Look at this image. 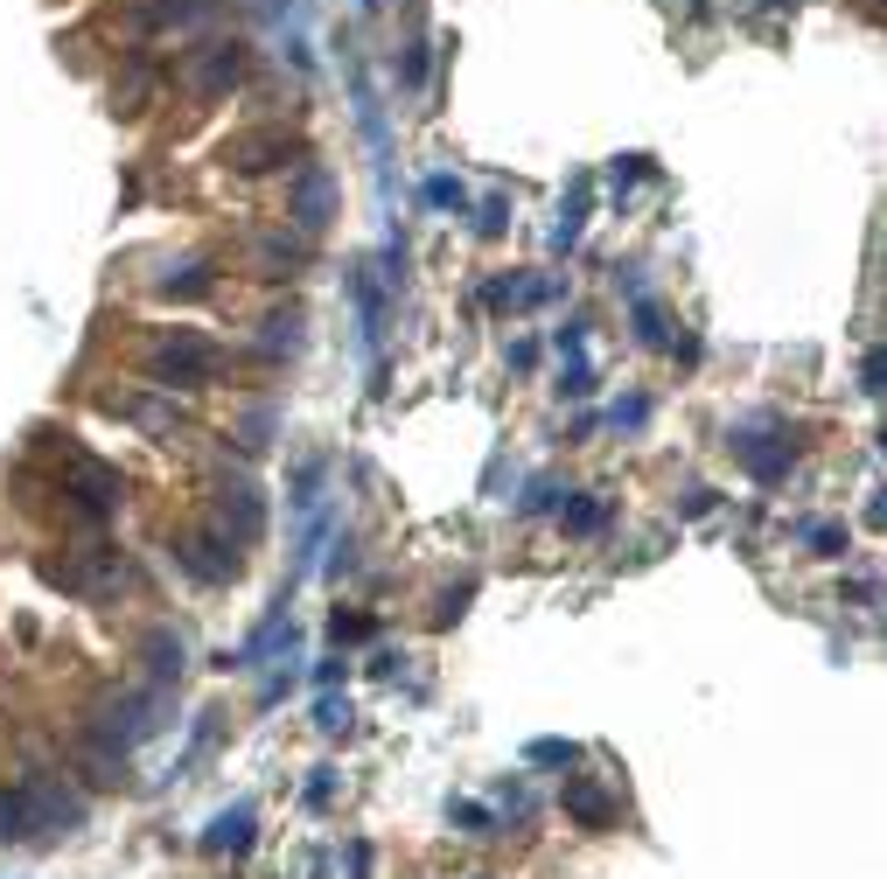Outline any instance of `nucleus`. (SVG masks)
<instances>
[{"label":"nucleus","mask_w":887,"mask_h":879,"mask_svg":"<svg viewBox=\"0 0 887 879\" xmlns=\"http://www.w3.org/2000/svg\"><path fill=\"white\" fill-rule=\"evenodd\" d=\"M161 726H168V692H161V684H155V692H134V698H105L99 719H91V747L112 754V761H126L140 740H155Z\"/></svg>","instance_id":"1"},{"label":"nucleus","mask_w":887,"mask_h":879,"mask_svg":"<svg viewBox=\"0 0 887 879\" xmlns=\"http://www.w3.org/2000/svg\"><path fill=\"white\" fill-rule=\"evenodd\" d=\"M147 370H155L161 391H196V385H211V370H217V342L196 335V329H175L147 350Z\"/></svg>","instance_id":"2"},{"label":"nucleus","mask_w":887,"mask_h":879,"mask_svg":"<svg viewBox=\"0 0 887 879\" xmlns=\"http://www.w3.org/2000/svg\"><path fill=\"white\" fill-rule=\"evenodd\" d=\"M168 551H175V566H182L196 586H224V580H238V566H245L238 545H224L217 530H182Z\"/></svg>","instance_id":"3"},{"label":"nucleus","mask_w":887,"mask_h":879,"mask_svg":"<svg viewBox=\"0 0 887 879\" xmlns=\"http://www.w3.org/2000/svg\"><path fill=\"white\" fill-rule=\"evenodd\" d=\"M259 530H266V495H259V482H231L224 475V489H217V538L224 545H259Z\"/></svg>","instance_id":"4"},{"label":"nucleus","mask_w":887,"mask_h":879,"mask_svg":"<svg viewBox=\"0 0 887 879\" xmlns=\"http://www.w3.org/2000/svg\"><path fill=\"white\" fill-rule=\"evenodd\" d=\"M727 447H734V461H741L754 482H783L789 461H797V447H789V440L769 426V419H762V426H741V433L727 440Z\"/></svg>","instance_id":"5"},{"label":"nucleus","mask_w":887,"mask_h":879,"mask_svg":"<svg viewBox=\"0 0 887 879\" xmlns=\"http://www.w3.org/2000/svg\"><path fill=\"white\" fill-rule=\"evenodd\" d=\"M329 209H336V182H329V168H300L287 217L300 224V231H322V224H329Z\"/></svg>","instance_id":"6"},{"label":"nucleus","mask_w":887,"mask_h":879,"mask_svg":"<svg viewBox=\"0 0 887 879\" xmlns=\"http://www.w3.org/2000/svg\"><path fill=\"white\" fill-rule=\"evenodd\" d=\"M252 837H259V817H252V802H238V810L211 817V831H203V852H211V858H245V852H252Z\"/></svg>","instance_id":"7"},{"label":"nucleus","mask_w":887,"mask_h":879,"mask_svg":"<svg viewBox=\"0 0 887 879\" xmlns=\"http://www.w3.org/2000/svg\"><path fill=\"white\" fill-rule=\"evenodd\" d=\"M224 155H231V168H238V175H266V168H280L287 155H300V147L287 140V133H245V140H231V147H224Z\"/></svg>","instance_id":"8"},{"label":"nucleus","mask_w":887,"mask_h":879,"mask_svg":"<svg viewBox=\"0 0 887 879\" xmlns=\"http://www.w3.org/2000/svg\"><path fill=\"white\" fill-rule=\"evenodd\" d=\"M566 817H573L580 831H609L615 824V796L601 789L588 775H566Z\"/></svg>","instance_id":"9"},{"label":"nucleus","mask_w":887,"mask_h":879,"mask_svg":"<svg viewBox=\"0 0 887 879\" xmlns=\"http://www.w3.org/2000/svg\"><path fill=\"white\" fill-rule=\"evenodd\" d=\"M22 837H35V789L22 781V789H0V845H22Z\"/></svg>","instance_id":"10"},{"label":"nucleus","mask_w":887,"mask_h":879,"mask_svg":"<svg viewBox=\"0 0 887 879\" xmlns=\"http://www.w3.org/2000/svg\"><path fill=\"white\" fill-rule=\"evenodd\" d=\"M140 657H147V671H155V684H168V677H182V671H189V642L175 636V628H155Z\"/></svg>","instance_id":"11"},{"label":"nucleus","mask_w":887,"mask_h":879,"mask_svg":"<svg viewBox=\"0 0 887 879\" xmlns=\"http://www.w3.org/2000/svg\"><path fill=\"white\" fill-rule=\"evenodd\" d=\"M238 70H245V49L231 43V49H211V56H203V64L189 70V84H196L203 99H211V91H224V84H238Z\"/></svg>","instance_id":"12"},{"label":"nucleus","mask_w":887,"mask_h":879,"mask_svg":"<svg viewBox=\"0 0 887 879\" xmlns=\"http://www.w3.org/2000/svg\"><path fill=\"white\" fill-rule=\"evenodd\" d=\"M559 517H566V530H573V538H594V530L609 524V503H601V495H566Z\"/></svg>","instance_id":"13"},{"label":"nucleus","mask_w":887,"mask_h":879,"mask_svg":"<svg viewBox=\"0 0 887 879\" xmlns=\"http://www.w3.org/2000/svg\"><path fill=\"white\" fill-rule=\"evenodd\" d=\"M636 342H644V350H664L671 342V321H664V308H657L650 294H636Z\"/></svg>","instance_id":"14"},{"label":"nucleus","mask_w":887,"mask_h":879,"mask_svg":"<svg viewBox=\"0 0 887 879\" xmlns=\"http://www.w3.org/2000/svg\"><path fill=\"white\" fill-rule=\"evenodd\" d=\"M553 286L545 279H497L489 286V308H532V300H545Z\"/></svg>","instance_id":"15"},{"label":"nucleus","mask_w":887,"mask_h":879,"mask_svg":"<svg viewBox=\"0 0 887 879\" xmlns=\"http://www.w3.org/2000/svg\"><path fill=\"white\" fill-rule=\"evenodd\" d=\"M112 412H126V419H134V426H147V433H168V426H175V412L155 406V398H112Z\"/></svg>","instance_id":"16"},{"label":"nucleus","mask_w":887,"mask_h":879,"mask_svg":"<svg viewBox=\"0 0 887 879\" xmlns=\"http://www.w3.org/2000/svg\"><path fill=\"white\" fill-rule=\"evenodd\" d=\"M524 761H532V768H573L580 747H573V740H532V747H524Z\"/></svg>","instance_id":"17"},{"label":"nucleus","mask_w":887,"mask_h":879,"mask_svg":"<svg viewBox=\"0 0 887 879\" xmlns=\"http://www.w3.org/2000/svg\"><path fill=\"white\" fill-rule=\"evenodd\" d=\"M315 726H322V733H350V698L322 692V705H315Z\"/></svg>","instance_id":"18"},{"label":"nucleus","mask_w":887,"mask_h":879,"mask_svg":"<svg viewBox=\"0 0 887 879\" xmlns=\"http://www.w3.org/2000/svg\"><path fill=\"white\" fill-rule=\"evenodd\" d=\"M427 203H433V209H462L468 189H462L455 175H427Z\"/></svg>","instance_id":"19"},{"label":"nucleus","mask_w":887,"mask_h":879,"mask_svg":"<svg viewBox=\"0 0 887 879\" xmlns=\"http://www.w3.org/2000/svg\"><path fill=\"white\" fill-rule=\"evenodd\" d=\"M161 294H168V300H175V294H182V300H189V294H211V273H203V265H182V279L168 273V279H161Z\"/></svg>","instance_id":"20"},{"label":"nucleus","mask_w":887,"mask_h":879,"mask_svg":"<svg viewBox=\"0 0 887 879\" xmlns=\"http://www.w3.org/2000/svg\"><path fill=\"white\" fill-rule=\"evenodd\" d=\"M804 545H818L825 559H839V551H845V530H839V524H804Z\"/></svg>","instance_id":"21"},{"label":"nucleus","mask_w":887,"mask_h":879,"mask_svg":"<svg viewBox=\"0 0 887 879\" xmlns=\"http://www.w3.org/2000/svg\"><path fill=\"white\" fill-rule=\"evenodd\" d=\"M266 329H273V335H266L273 350H300V315H273Z\"/></svg>","instance_id":"22"},{"label":"nucleus","mask_w":887,"mask_h":879,"mask_svg":"<svg viewBox=\"0 0 887 879\" xmlns=\"http://www.w3.org/2000/svg\"><path fill=\"white\" fill-rule=\"evenodd\" d=\"M468 601H476V586H455V594H441L433 621H441V628H447V621H462V607H468Z\"/></svg>","instance_id":"23"},{"label":"nucleus","mask_w":887,"mask_h":879,"mask_svg":"<svg viewBox=\"0 0 887 879\" xmlns=\"http://www.w3.org/2000/svg\"><path fill=\"white\" fill-rule=\"evenodd\" d=\"M364 636H371L364 615H336V621H329V642H364Z\"/></svg>","instance_id":"24"},{"label":"nucleus","mask_w":887,"mask_h":879,"mask_svg":"<svg viewBox=\"0 0 887 879\" xmlns=\"http://www.w3.org/2000/svg\"><path fill=\"white\" fill-rule=\"evenodd\" d=\"M860 391H866V398L887 391V385H880V350H866V363H860Z\"/></svg>","instance_id":"25"},{"label":"nucleus","mask_w":887,"mask_h":879,"mask_svg":"<svg viewBox=\"0 0 887 879\" xmlns=\"http://www.w3.org/2000/svg\"><path fill=\"white\" fill-rule=\"evenodd\" d=\"M609 419H615V426H644V419H650V406H644V398H622V406H615Z\"/></svg>","instance_id":"26"},{"label":"nucleus","mask_w":887,"mask_h":879,"mask_svg":"<svg viewBox=\"0 0 887 879\" xmlns=\"http://www.w3.org/2000/svg\"><path fill=\"white\" fill-rule=\"evenodd\" d=\"M476 231H482V238H497V231H503V203H497V196H489V203H482V217H476Z\"/></svg>","instance_id":"27"},{"label":"nucleus","mask_w":887,"mask_h":879,"mask_svg":"<svg viewBox=\"0 0 887 879\" xmlns=\"http://www.w3.org/2000/svg\"><path fill=\"white\" fill-rule=\"evenodd\" d=\"M455 824H468V831H489V810H476V802H455Z\"/></svg>","instance_id":"28"},{"label":"nucleus","mask_w":887,"mask_h":879,"mask_svg":"<svg viewBox=\"0 0 887 879\" xmlns=\"http://www.w3.org/2000/svg\"><path fill=\"white\" fill-rule=\"evenodd\" d=\"M329 796H336V781H329V768H315V781H308V802H315V810H322Z\"/></svg>","instance_id":"29"},{"label":"nucleus","mask_w":887,"mask_h":879,"mask_svg":"<svg viewBox=\"0 0 887 879\" xmlns=\"http://www.w3.org/2000/svg\"><path fill=\"white\" fill-rule=\"evenodd\" d=\"M399 78H406V84H420V78H427V49H406V70H399Z\"/></svg>","instance_id":"30"},{"label":"nucleus","mask_w":887,"mask_h":879,"mask_svg":"<svg viewBox=\"0 0 887 879\" xmlns=\"http://www.w3.org/2000/svg\"><path fill=\"white\" fill-rule=\"evenodd\" d=\"M713 510V489H685V517H706Z\"/></svg>","instance_id":"31"}]
</instances>
